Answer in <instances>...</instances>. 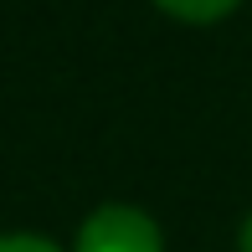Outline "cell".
I'll use <instances>...</instances> for the list:
<instances>
[{
    "mask_svg": "<svg viewBox=\"0 0 252 252\" xmlns=\"http://www.w3.org/2000/svg\"><path fill=\"white\" fill-rule=\"evenodd\" d=\"M242 252H252V216H247V226H242Z\"/></svg>",
    "mask_w": 252,
    "mask_h": 252,
    "instance_id": "cell-4",
    "label": "cell"
},
{
    "mask_svg": "<svg viewBox=\"0 0 252 252\" xmlns=\"http://www.w3.org/2000/svg\"><path fill=\"white\" fill-rule=\"evenodd\" d=\"M0 252H62L57 242H47V237H0Z\"/></svg>",
    "mask_w": 252,
    "mask_h": 252,
    "instance_id": "cell-3",
    "label": "cell"
},
{
    "mask_svg": "<svg viewBox=\"0 0 252 252\" xmlns=\"http://www.w3.org/2000/svg\"><path fill=\"white\" fill-rule=\"evenodd\" d=\"M72 252H165L159 226L134 206H98L83 226H77Z\"/></svg>",
    "mask_w": 252,
    "mask_h": 252,
    "instance_id": "cell-1",
    "label": "cell"
},
{
    "mask_svg": "<svg viewBox=\"0 0 252 252\" xmlns=\"http://www.w3.org/2000/svg\"><path fill=\"white\" fill-rule=\"evenodd\" d=\"M159 10H170L175 21H221L237 10V0H155Z\"/></svg>",
    "mask_w": 252,
    "mask_h": 252,
    "instance_id": "cell-2",
    "label": "cell"
}]
</instances>
